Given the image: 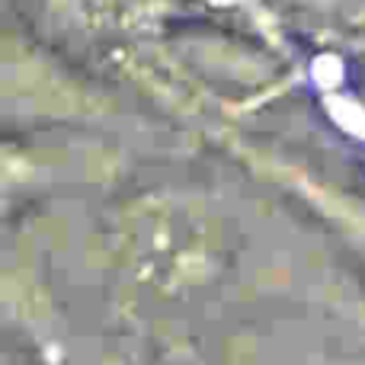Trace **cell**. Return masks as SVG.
I'll return each mask as SVG.
<instances>
[{
    "label": "cell",
    "mask_w": 365,
    "mask_h": 365,
    "mask_svg": "<svg viewBox=\"0 0 365 365\" xmlns=\"http://www.w3.org/2000/svg\"><path fill=\"white\" fill-rule=\"evenodd\" d=\"M212 138L237 164H244L257 177L269 180L285 199L295 202L365 272V192L343 186L340 180H330L327 173L314 170L311 164H302L266 141L244 138L237 128H221Z\"/></svg>",
    "instance_id": "cell-1"
}]
</instances>
